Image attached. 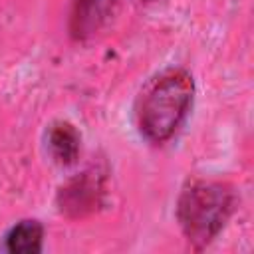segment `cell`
Segmentation results:
<instances>
[{"label": "cell", "instance_id": "4", "mask_svg": "<svg viewBox=\"0 0 254 254\" xmlns=\"http://www.w3.org/2000/svg\"><path fill=\"white\" fill-rule=\"evenodd\" d=\"M119 0H73L69 16V34L73 40L95 36L113 16Z\"/></svg>", "mask_w": 254, "mask_h": 254}, {"label": "cell", "instance_id": "7", "mask_svg": "<svg viewBox=\"0 0 254 254\" xmlns=\"http://www.w3.org/2000/svg\"><path fill=\"white\" fill-rule=\"evenodd\" d=\"M143 2H151V0H143Z\"/></svg>", "mask_w": 254, "mask_h": 254}, {"label": "cell", "instance_id": "3", "mask_svg": "<svg viewBox=\"0 0 254 254\" xmlns=\"http://www.w3.org/2000/svg\"><path fill=\"white\" fill-rule=\"evenodd\" d=\"M103 194L105 173L99 167H89L60 187L56 202L62 214L69 218H83L101 204Z\"/></svg>", "mask_w": 254, "mask_h": 254}, {"label": "cell", "instance_id": "2", "mask_svg": "<svg viewBox=\"0 0 254 254\" xmlns=\"http://www.w3.org/2000/svg\"><path fill=\"white\" fill-rule=\"evenodd\" d=\"M232 208L234 192L226 183L192 179L177 198V220L189 244L200 250L220 234Z\"/></svg>", "mask_w": 254, "mask_h": 254}, {"label": "cell", "instance_id": "5", "mask_svg": "<svg viewBox=\"0 0 254 254\" xmlns=\"http://www.w3.org/2000/svg\"><path fill=\"white\" fill-rule=\"evenodd\" d=\"M46 149L54 163L69 167L79 159L81 135L69 121H54L46 129Z\"/></svg>", "mask_w": 254, "mask_h": 254}, {"label": "cell", "instance_id": "6", "mask_svg": "<svg viewBox=\"0 0 254 254\" xmlns=\"http://www.w3.org/2000/svg\"><path fill=\"white\" fill-rule=\"evenodd\" d=\"M0 248L8 254H38L44 248V226L36 218H24L12 224L4 236Z\"/></svg>", "mask_w": 254, "mask_h": 254}, {"label": "cell", "instance_id": "1", "mask_svg": "<svg viewBox=\"0 0 254 254\" xmlns=\"http://www.w3.org/2000/svg\"><path fill=\"white\" fill-rule=\"evenodd\" d=\"M196 85L185 67H169L153 77L139 95L135 121L141 137L151 145H165L187 121Z\"/></svg>", "mask_w": 254, "mask_h": 254}]
</instances>
